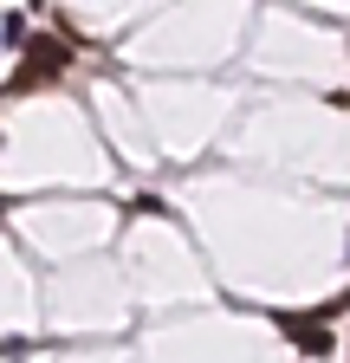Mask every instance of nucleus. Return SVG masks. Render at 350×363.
<instances>
[{
	"label": "nucleus",
	"instance_id": "obj_1",
	"mask_svg": "<svg viewBox=\"0 0 350 363\" xmlns=\"http://www.w3.org/2000/svg\"><path fill=\"white\" fill-rule=\"evenodd\" d=\"M72 65V52H65V39H26V65L13 72V98H20V91H39V84H52L59 72Z\"/></svg>",
	"mask_w": 350,
	"mask_h": 363
},
{
	"label": "nucleus",
	"instance_id": "obj_2",
	"mask_svg": "<svg viewBox=\"0 0 350 363\" xmlns=\"http://www.w3.org/2000/svg\"><path fill=\"white\" fill-rule=\"evenodd\" d=\"M0 39L20 52V45H26V20H20V13H7V20H0Z\"/></svg>",
	"mask_w": 350,
	"mask_h": 363
}]
</instances>
